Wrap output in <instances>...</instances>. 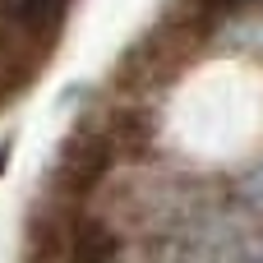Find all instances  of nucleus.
<instances>
[{"instance_id": "obj_1", "label": "nucleus", "mask_w": 263, "mask_h": 263, "mask_svg": "<svg viewBox=\"0 0 263 263\" xmlns=\"http://www.w3.org/2000/svg\"><path fill=\"white\" fill-rule=\"evenodd\" d=\"M250 194H254V199H263V166L250 176Z\"/></svg>"}]
</instances>
